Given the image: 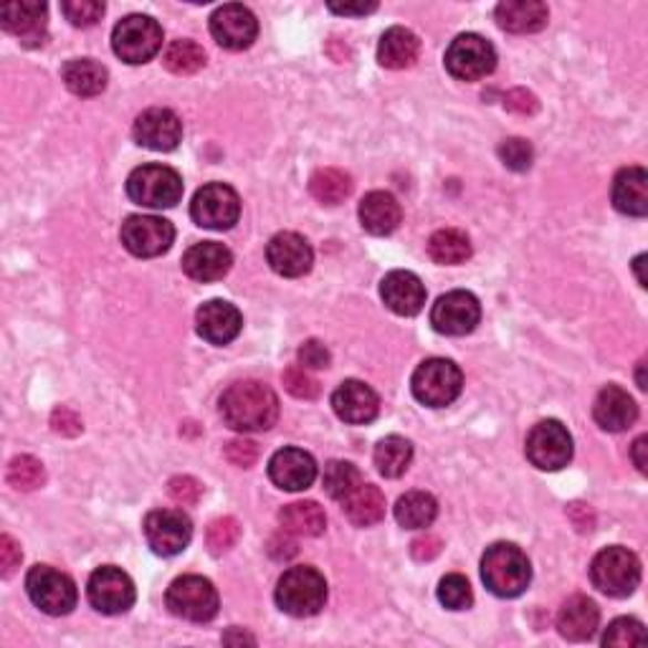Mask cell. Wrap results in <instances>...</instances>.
Here are the masks:
<instances>
[{"label":"cell","mask_w":648,"mask_h":648,"mask_svg":"<svg viewBox=\"0 0 648 648\" xmlns=\"http://www.w3.org/2000/svg\"><path fill=\"white\" fill-rule=\"evenodd\" d=\"M220 415L238 433L269 431L279 419V398L259 380H241L220 395Z\"/></svg>","instance_id":"6da1fadb"},{"label":"cell","mask_w":648,"mask_h":648,"mask_svg":"<svg viewBox=\"0 0 648 648\" xmlns=\"http://www.w3.org/2000/svg\"><path fill=\"white\" fill-rule=\"evenodd\" d=\"M482 580L494 596L517 598L532 580V565L517 545L496 543L482 557Z\"/></svg>","instance_id":"7a4b0ae2"},{"label":"cell","mask_w":648,"mask_h":648,"mask_svg":"<svg viewBox=\"0 0 648 648\" xmlns=\"http://www.w3.org/2000/svg\"><path fill=\"white\" fill-rule=\"evenodd\" d=\"M327 603L325 575L309 565L289 567L277 583V606L295 618L317 616Z\"/></svg>","instance_id":"3957f363"},{"label":"cell","mask_w":648,"mask_h":648,"mask_svg":"<svg viewBox=\"0 0 648 648\" xmlns=\"http://www.w3.org/2000/svg\"><path fill=\"white\" fill-rule=\"evenodd\" d=\"M590 580L610 598H628L641 583V560L620 545L606 547L593 557Z\"/></svg>","instance_id":"277c9868"},{"label":"cell","mask_w":648,"mask_h":648,"mask_svg":"<svg viewBox=\"0 0 648 648\" xmlns=\"http://www.w3.org/2000/svg\"><path fill=\"white\" fill-rule=\"evenodd\" d=\"M127 195L137 206L173 208L183 198V177L167 165H142L127 177Z\"/></svg>","instance_id":"5b68a950"},{"label":"cell","mask_w":648,"mask_h":648,"mask_svg":"<svg viewBox=\"0 0 648 648\" xmlns=\"http://www.w3.org/2000/svg\"><path fill=\"white\" fill-rule=\"evenodd\" d=\"M415 401L429 408H446L461 395L464 376L456 362L446 358H431L415 368L411 378Z\"/></svg>","instance_id":"8992f818"},{"label":"cell","mask_w":648,"mask_h":648,"mask_svg":"<svg viewBox=\"0 0 648 648\" xmlns=\"http://www.w3.org/2000/svg\"><path fill=\"white\" fill-rule=\"evenodd\" d=\"M25 590L31 603L49 616H69L76 608V583L51 565H35L25 575Z\"/></svg>","instance_id":"52a82bcc"},{"label":"cell","mask_w":648,"mask_h":648,"mask_svg":"<svg viewBox=\"0 0 648 648\" xmlns=\"http://www.w3.org/2000/svg\"><path fill=\"white\" fill-rule=\"evenodd\" d=\"M165 603L173 616L191 624H208L218 614V593L203 575H183L173 580L165 593Z\"/></svg>","instance_id":"ba28073f"},{"label":"cell","mask_w":648,"mask_h":648,"mask_svg":"<svg viewBox=\"0 0 648 648\" xmlns=\"http://www.w3.org/2000/svg\"><path fill=\"white\" fill-rule=\"evenodd\" d=\"M112 49L132 66L147 64L163 49V29L150 16H127L114 25Z\"/></svg>","instance_id":"9c48e42d"},{"label":"cell","mask_w":648,"mask_h":648,"mask_svg":"<svg viewBox=\"0 0 648 648\" xmlns=\"http://www.w3.org/2000/svg\"><path fill=\"white\" fill-rule=\"evenodd\" d=\"M496 66V51L484 35L461 33L446 51V69L459 82H479Z\"/></svg>","instance_id":"30bf717a"},{"label":"cell","mask_w":648,"mask_h":648,"mask_svg":"<svg viewBox=\"0 0 648 648\" xmlns=\"http://www.w3.org/2000/svg\"><path fill=\"white\" fill-rule=\"evenodd\" d=\"M191 216L200 228L228 230L241 216V198L226 183L203 185L191 203Z\"/></svg>","instance_id":"8fae6325"},{"label":"cell","mask_w":648,"mask_h":648,"mask_svg":"<svg viewBox=\"0 0 648 648\" xmlns=\"http://www.w3.org/2000/svg\"><path fill=\"white\" fill-rule=\"evenodd\" d=\"M525 451L539 472H560L573 459V436L560 421H539L529 431Z\"/></svg>","instance_id":"7c38bea8"},{"label":"cell","mask_w":648,"mask_h":648,"mask_svg":"<svg viewBox=\"0 0 648 648\" xmlns=\"http://www.w3.org/2000/svg\"><path fill=\"white\" fill-rule=\"evenodd\" d=\"M89 603L104 616H122L135 606V583L124 570L114 565H104L92 573L86 585Z\"/></svg>","instance_id":"4fadbf2b"},{"label":"cell","mask_w":648,"mask_h":648,"mask_svg":"<svg viewBox=\"0 0 648 648\" xmlns=\"http://www.w3.org/2000/svg\"><path fill=\"white\" fill-rule=\"evenodd\" d=\"M120 238L132 256L155 259V256L171 251L175 241V228L171 220L157 216H130L122 224Z\"/></svg>","instance_id":"5bb4252c"},{"label":"cell","mask_w":648,"mask_h":648,"mask_svg":"<svg viewBox=\"0 0 648 648\" xmlns=\"http://www.w3.org/2000/svg\"><path fill=\"white\" fill-rule=\"evenodd\" d=\"M142 532H145L147 545L153 547L155 555L173 557L191 545L193 522L181 510H155L145 517Z\"/></svg>","instance_id":"9a60e30c"},{"label":"cell","mask_w":648,"mask_h":648,"mask_svg":"<svg viewBox=\"0 0 648 648\" xmlns=\"http://www.w3.org/2000/svg\"><path fill=\"white\" fill-rule=\"evenodd\" d=\"M479 319H482V305H479L472 291L464 289L449 291L431 309L433 330L449 337H464L474 332Z\"/></svg>","instance_id":"2e32d148"},{"label":"cell","mask_w":648,"mask_h":648,"mask_svg":"<svg viewBox=\"0 0 648 648\" xmlns=\"http://www.w3.org/2000/svg\"><path fill=\"white\" fill-rule=\"evenodd\" d=\"M210 33L218 47L228 51H244L259 35V21L246 6L228 3L210 16Z\"/></svg>","instance_id":"e0dca14e"},{"label":"cell","mask_w":648,"mask_h":648,"mask_svg":"<svg viewBox=\"0 0 648 648\" xmlns=\"http://www.w3.org/2000/svg\"><path fill=\"white\" fill-rule=\"evenodd\" d=\"M266 261H269V266L279 277L297 279L312 269L315 251L305 236L295 234V230H284V234L274 236L269 246H266Z\"/></svg>","instance_id":"ac0fdd59"},{"label":"cell","mask_w":648,"mask_h":648,"mask_svg":"<svg viewBox=\"0 0 648 648\" xmlns=\"http://www.w3.org/2000/svg\"><path fill=\"white\" fill-rule=\"evenodd\" d=\"M132 132H135L137 145L155 150V153H171L183 140V122L173 110L153 106L140 114Z\"/></svg>","instance_id":"d6986e66"},{"label":"cell","mask_w":648,"mask_h":648,"mask_svg":"<svg viewBox=\"0 0 648 648\" xmlns=\"http://www.w3.org/2000/svg\"><path fill=\"white\" fill-rule=\"evenodd\" d=\"M47 3L39 0H16L0 8V25L16 39H21L23 47H41L47 41Z\"/></svg>","instance_id":"ffe728a7"},{"label":"cell","mask_w":648,"mask_h":648,"mask_svg":"<svg viewBox=\"0 0 648 648\" xmlns=\"http://www.w3.org/2000/svg\"><path fill=\"white\" fill-rule=\"evenodd\" d=\"M244 317L224 299H210L195 315V330L210 344H228L241 335Z\"/></svg>","instance_id":"44dd1931"},{"label":"cell","mask_w":648,"mask_h":648,"mask_svg":"<svg viewBox=\"0 0 648 648\" xmlns=\"http://www.w3.org/2000/svg\"><path fill=\"white\" fill-rule=\"evenodd\" d=\"M271 482L284 492H305L315 484L317 464L301 449H281L269 461Z\"/></svg>","instance_id":"7402d4cb"},{"label":"cell","mask_w":648,"mask_h":648,"mask_svg":"<svg viewBox=\"0 0 648 648\" xmlns=\"http://www.w3.org/2000/svg\"><path fill=\"white\" fill-rule=\"evenodd\" d=\"M332 408L344 423L362 425L376 421L380 411V398L376 390L362 380H344L332 393Z\"/></svg>","instance_id":"603a6c76"},{"label":"cell","mask_w":648,"mask_h":648,"mask_svg":"<svg viewBox=\"0 0 648 648\" xmlns=\"http://www.w3.org/2000/svg\"><path fill=\"white\" fill-rule=\"evenodd\" d=\"M380 297H383L390 312L401 317L419 315L425 305V287L413 271H390L380 284Z\"/></svg>","instance_id":"cb8c5ba5"},{"label":"cell","mask_w":648,"mask_h":648,"mask_svg":"<svg viewBox=\"0 0 648 648\" xmlns=\"http://www.w3.org/2000/svg\"><path fill=\"white\" fill-rule=\"evenodd\" d=\"M234 266V254L228 251L224 244L203 241L191 246L183 256V271L188 274L193 281L208 284L224 279Z\"/></svg>","instance_id":"d4e9b609"},{"label":"cell","mask_w":648,"mask_h":648,"mask_svg":"<svg viewBox=\"0 0 648 648\" xmlns=\"http://www.w3.org/2000/svg\"><path fill=\"white\" fill-rule=\"evenodd\" d=\"M593 419L603 431L620 433L636 423L638 405L624 388L606 385L598 393L596 405H593Z\"/></svg>","instance_id":"484cf974"},{"label":"cell","mask_w":648,"mask_h":648,"mask_svg":"<svg viewBox=\"0 0 648 648\" xmlns=\"http://www.w3.org/2000/svg\"><path fill=\"white\" fill-rule=\"evenodd\" d=\"M360 224L372 236H390L401 226V203L385 191H372L360 200Z\"/></svg>","instance_id":"4316f807"},{"label":"cell","mask_w":648,"mask_h":648,"mask_svg":"<svg viewBox=\"0 0 648 648\" xmlns=\"http://www.w3.org/2000/svg\"><path fill=\"white\" fill-rule=\"evenodd\" d=\"M600 610L596 603L585 596H573L563 603L557 614V628L567 641H588L598 631Z\"/></svg>","instance_id":"83f0119b"},{"label":"cell","mask_w":648,"mask_h":648,"mask_svg":"<svg viewBox=\"0 0 648 648\" xmlns=\"http://www.w3.org/2000/svg\"><path fill=\"white\" fill-rule=\"evenodd\" d=\"M496 23L510 33H537L547 25L549 11L539 0H504L496 6Z\"/></svg>","instance_id":"f1b7e54d"},{"label":"cell","mask_w":648,"mask_h":648,"mask_svg":"<svg viewBox=\"0 0 648 648\" xmlns=\"http://www.w3.org/2000/svg\"><path fill=\"white\" fill-rule=\"evenodd\" d=\"M614 206L626 216L644 218L648 213V175L644 167H624L614 181Z\"/></svg>","instance_id":"f546056e"},{"label":"cell","mask_w":648,"mask_h":648,"mask_svg":"<svg viewBox=\"0 0 648 648\" xmlns=\"http://www.w3.org/2000/svg\"><path fill=\"white\" fill-rule=\"evenodd\" d=\"M419 53H421L419 35L408 29H401V25L388 29L378 43V61H380V66H385V69L398 71V69L413 66L415 61H419Z\"/></svg>","instance_id":"4dcf8cb0"},{"label":"cell","mask_w":648,"mask_h":648,"mask_svg":"<svg viewBox=\"0 0 648 648\" xmlns=\"http://www.w3.org/2000/svg\"><path fill=\"white\" fill-rule=\"evenodd\" d=\"M344 517L354 527H372L385 517V496L376 484H360L348 500L340 502Z\"/></svg>","instance_id":"1f68e13d"},{"label":"cell","mask_w":648,"mask_h":648,"mask_svg":"<svg viewBox=\"0 0 648 648\" xmlns=\"http://www.w3.org/2000/svg\"><path fill=\"white\" fill-rule=\"evenodd\" d=\"M61 79L76 96H96L106 89V69L94 59H71L61 69Z\"/></svg>","instance_id":"d6a6232c"},{"label":"cell","mask_w":648,"mask_h":648,"mask_svg":"<svg viewBox=\"0 0 648 648\" xmlns=\"http://www.w3.org/2000/svg\"><path fill=\"white\" fill-rule=\"evenodd\" d=\"M284 532L297 537H319L327 527V514L317 502H295L279 512Z\"/></svg>","instance_id":"836d02e7"},{"label":"cell","mask_w":648,"mask_h":648,"mask_svg":"<svg viewBox=\"0 0 648 648\" xmlns=\"http://www.w3.org/2000/svg\"><path fill=\"white\" fill-rule=\"evenodd\" d=\"M439 504L429 492H408L395 504V520L405 529H425L433 525Z\"/></svg>","instance_id":"e575fe53"},{"label":"cell","mask_w":648,"mask_h":648,"mask_svg":"<svg viewBox=\"0 0 648 648\" xmlns=\"http://www.w3.org/2000/svg\"><path fill=\"white\" fill-rule=\"evenodd\" d=\"M431 259L443 266H456L464 264L472 256V241L464 230L459 228H441L431 236L429 241Z\"/></svg>","instance_id":"d590c367"},{"label":"cell","mask_w":648,"mask_h":648,"mask_svg":"<svg viewBox=\"0 0 648 648\" xmlns=\"http://www.w3.org/2000/svg\"><path fill=\"white\" fill-rule=\"evenodd\" d=\"M372 459H376L378 472L385 479H398L408 472V466H411L413 446H411V441L403 436H385L376 446Z\"/></svg>","instance_id":"8d00e7d4"},{"label":"cell","mask_w":648,"mask_h":648,"mask_svg":"<svg viewBox=\"0 0 648 648\" xmlns=\"http://www.w3.org/2000/svg\"><path fill=\"white\" fill-rule=\"evenodd\" d=\"M309 191L325 206H337L352 193V177L344 171H337V167H322L309 181Z\"/></svg>","instance_id":"74e56055"},{"label":"cell","mask_w":648,"mask_h":648,"mask_svg":"<svg viewBox=\"0 0 648 648\" xmlns=\"http://www.w3.org/2000/svg\"><path fill=\"white\" fill-rule=\"evenodd\" d=\"M165 69L173 71L177 76H191L195 71H200L206 66V51L203 47H198L195 41L188 39H181V41H173L171 47L165 49Z\"/></svg>","instance_id":"f35d334b"},{"label":"cell","mask_w":648,"mask_h":648,"mask_svg":"<svg viewBox=\"0 0 648 648\" xmlns=\"http://www.w3.org/2000/svg\"><path fill=\"white\" fill-rule=\"evenodd\" d=\"M325 492L332 496L335 502H344L348 496L362 484V476L350 461H330L325 466Z\"/></svg>","instance_id":"ab89813d"},{"label":"cell","mask_w":648,"mask_h":648,"mask_svg":"<svg viewBox=\"0 0 648 648\" xmlns=\"http://www.w3.org/2000/svg\"><path fill=\"white\" fill-rule=\"evenodd\" d=\"M6 479L18 492H33L47 482V469H43L41 461L33 456H16L11 464H8Z\"/></svg>","instance_id":"60d3db41"},{"label":"cell","mask_w":648,"mask_h":648,"mask_svg":"<svg viewBox=\"0 0 648 648\" xmlns=\"http://www.w3.org/2000/svg\"><path fill=\"white\" fill-rule=\"evenodd\" d=\"M439 600H441V606L449 610L472 608V603H474L472 585H469L464 575H459V573L446 575V578L439 583Z\"/></svg>","instance_id":"b9f144b4"},{"label":"cell","mask_w":648,"mask_h":648,"mask_svg":"<svg viewBox=\"0 0 648 648\" xmlns=\"http://www.w3.org/2000/svg\"><path fill=\"white\" fill-rule=\"evenodd\" d=\"M646 628L636 618H616L603 634V646H644Z\"/></svg>","instance_id":"7bdbcfd3"},{"label":"cell","mask_w":648,"mask_h":648,"mask_svg":"<svg viewBox=\"0 0 648 648\" xmlns=\"http://www.w3.org/2000/svg\"><path fill=\"white\" fill-rule=\"evenodd\" d=\"M61 13L76 29H89V25L102 21L104 3H100V0H66V3H61Z\"/></svg>","instance_id":"ee69618b"},{"label":"cell","mask_w":648,"mask_h":648,"mask_svg":"<svg viewBox=\"0 0 648 648\" xmlns=\"http://www.w3.org/2000/svg\"><path fill=\"white\" fill-rule=\"evenodd\" d=\"M496 153H500L502 163L507 165L510 171H514V173L529 171V167H532V157H535V153H532V145H529L527 140H522V137L504 140L502 145H500V150H496Z\"/></svg>","instance_id":"f6af8a7d"},{"label":"cell","mask_w":648,"mask_h":648,"mask_svg":"<svg viewBox=\"0 0 648 648\" xmlns=\"http://www.w3.org/2000/svg\"><path fill=\"white\" fill-rule=\"evenodd\" d=\"M238 537H241V527H238V522L234 517H220L216 522H210L208 547L213 555L226 553V549H230L238 543Z\"/></svg>","instance_id":"bcb514c9"},{"label":"cell","mask_w":648,"mask_h":648,"mask_svg":"<svg viewBox=\"0 0 648 648\" xmlns=\"http://www.w3.org/2000/svg\"><path fill=\"white\" fill-rule=\"evenodd\" d=\"M281 380L284 388H287L295 398H299V401H315L319 395V383L301 366H291L284 370Z\"/></svg>","instance_id":"7dc6e473"},{"label":"cell","mask_w":648,"mask_h":648,"mask_svg":"<svg viewBox=\"0 0 648 648\" xmlns=\"http://www.w3.org/2000/svg\"><path fill=\"white\" fill-rule=\"evenodd\" d=\"M330 360H332L330 350H327L325 342H319V340H307L299 348V366L305 370L330 368Z\"/></svg>","instance_id":"c3c4849f"},{"label":"cell","mask_w":648,"mask_h":648,"mask_svg":"<svg viewBox=\"0 0 648 648\" xmlns=\"http://www.w3.org/2000/svg\"><path fill=\"white\" fill-rule=\"evenodd\" d=\"M226 459L238 469H248L256 464V459H259V449H256L254 441L236 439L226 446Z\"/></svg>","instance_id":"681fc988"},{"label":"cell","mask_w":648,"mask_h":648,"mask_svg":"<svg viewBox=\"0 0 648 648\" xmlns=\"http://www.w3.org/2000/svg\"><path fill=\"white\" fill-rule=\"evenodd\" d=\"M200 494L203 486L193 476H175L171 482V496L177 504H183V507H191V504L198 502Z\"/></svg>","instance_id":"f907efd6"},{"label":"cell","mask_w":648,"mask_h":648,"mask_svg":"<svg viewBox=\"0 0 648 648\" xmlns=\"http://www.w3.org/2000/svg\"><path fill=\"white\" fill-rule=\"evenodd\" d=\"M51 429L61 433V436H79V433L84 431V425H82V419H79L71 408L61 405L51 413Z\"/></svg>","instance_id":"816d5d0a"},{"label":"cell","mask_w":648,"mask_h":648,"mask_svg":"<svg viewBox=\"0 0 648 648\" xmlns=\"http://www.w3.org/2000/svg\"><path fill=\"white\" fill-rule=\"evenodd\" d=\"M21 545L16 543L11 535L0 537V570H3V578H11L16 573V567L21 565Z\"/></svg>","instance_id":"f5cc1de1"},{"label":"cell","mask_w":648,"mask_h":648,"mask_svg":"<svg viewBox=\"0 0 648 648\" xmlns=\"http://www.w3.org/2000/svg\"><path fill=\"white\" fill-rule=\"evenodd\" d=\"M504 104H507L510 112H517V114H535L537 106H539L535 94H529L527 89H514V92L507 94Z\"/></svg>","instance_id":"db71d44e"},{"label":"cell","mask_w":648,"mask_h":648,"mask_svg":"<svg viewBox=\"0 0 648 648\" xmlns=\"http://www.w3.org/2000/svg\"><path fill=\"white\" fill-rule=\"evenodd\" d=\"M441 553V539L433 537V535H425L419 537L413 543V557L415 560H433Z\"/></svg>","instance_id":"11a10c76"},{"label":"cell","mask_w":648,"mask_h":648,"mask_svg":"<svg viewBox=\"0 0 648 648\" xmlns=\"http://www.w3.org/2000/svg\"><path fill=\"white\" fill-rule=\"evenodd\" d=\"M337 16H368L378 8V3H327Z\"/></svg>","instance_id":"9f6ffc18"},{"label":"cell","mask_w":648,"mask_h":648,"mask_svg":"<svg viewBox=\"0 0 648 648\" xmlns=\"http://www.w3.org/2000/svg\"><path fill=\"white\" fill-rule=\"evenodd\" d=\"M646 443H648L646 436H638L636 443H634V449H631L634 464H636V469H638V472H641V474H646V466H648V461H646Z\"/></svg>","instance_id":"6f0895ef"},{"label":"cell","mask_w":648,"mask_h":648,"mask_svg":"<svg viewBox=\"0 0 648 648\" xmlns=\"http://www.w3.org/2000/svg\"><path fill=\"white\" fill-rule=\"evenodd\" d=\"M224 641H226V644H234V641H236V644H251V646H254V644H256V638H254V636H248V634H241V631H228V634L224 636Z\"/></svg>","instance_id":"680465c9"},{"label":"cell","mask_w":648,"mask_h":648,"mask_svg":"<svg viewBox=\"0 0 648 648\" xmlns=\"http://www.w3.org/2000/svg\"><path fill=\"white\" fill-rule=\"evenodd\" d=\"M644 261H646V254H641V256H636V261H634L636 277H638V284H641V287H646V277H644Z\"/></svg>","instance_id":"91938a15"}]
</instances>
